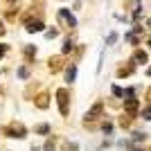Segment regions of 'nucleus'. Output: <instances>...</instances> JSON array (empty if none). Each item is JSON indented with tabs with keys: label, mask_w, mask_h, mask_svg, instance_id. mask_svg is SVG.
<instances>
[{
	"label": "nucleus",
	"mask_w": 151,
	"mask_h": 151,
	"mask_svg": "<svg viewBox=\"0 0 151 151\" xmlns=\"http://www.w3.org/2000/svg\"><path fill=\"white\" fill-rule=\"evenodd\" d=\"M18 77L20 79H27V77H29V70L27 68H18Z\"/></svg>",
	"instance_id": "4468645a"
},
{
	"label": "nucleus",
	"mask_w": 151,
	"mask_h": 151,
	"mask_svg": "<svg viewBox=\"0 0 151 151\" xmlns=\"http://www.w3.org/2000/svg\"><path fill=\"white\" fill-rule=\"evenodd\" d=\"M0 34H5V27H2V23H0Z\"/></svg>",
	"instance_id": "aec40b11"
},
{
	"label": "nucleus",
	"mask_w": 151,
	"mask_h": 151,
	"mask_svg": "<svg viewBox=\"0 0 151 151\" xmlns=\"http://www.w3.org/2000/svg\"><path fill=\"white\" fill-rule=\"evenodd\" d=\"M5 52H7V45H2V43H0V59L5 57Z\"/></svg>",
	"instance_id": "6ab92c4d"
},
{
	"label": "nucleus",
	"mask_w": 151,
	"mask_h": 151,
	"mask_svg": "<svg viewBox=\"0 0 151 151\" xmlns=\"http://www.w3.org/2000/svg\"><path fill=\"white\" fill-rule=\"evenodd\" d=\"M45 151H54V142H52V140L45 142Z\"/></svg>",
	"instance_id": "f3484780"
},
{
	"label": "nucleus",
	"mask_w": 151,
	"mask_h": 151,
	"mask_svg": "<svg viewBox=\"0 0 151 151\" xmlns=\"http://www.w3.org/2000/svg\"><path fill=\"white\" fill-rule=\"evenodd\" d=\"M27 32H29V34L43 32V23H41V20H29V23H27Z\"/></svg>",
	"instance_id": "423d86ee"
},
{
	"label": "nucleus",
	"mask_w": 151,
	"mask_h": 151,
	"mask_svg": "<svg viewBox=\"0 0 151 151\" xmlns=\"http://www.w3.org/2000/svg\"><path fill=\"white\" fill-rule=\"evenodd\" d=\"M113 95L115 97H124V90H122L120 86H113Z\"/></svg>",
	"instance_id": "2eb2a0df"
},
{
	"label": "nucleus",
	"mask_w": 151,
	"mask_h": 151,
	"mask_svg": "<svg viewBox=\"0 0 151 151\" xmlns=\"http://www.w3.org/2000/svg\"><path fill=\"white\" fill-rule=\"evenodd\" d=\"M147 75H149V77H151V68H149V70H147Z\"/></svg>",
	"instance_id": "412c9836"
},
{
	"label": "nucleus",
	"mask_w": 151,
	"mask_h": 151,
	"mask_svg": "<svg viewBox=\"0 0 151 151\" xmlns=\"http://www.w3.org/2000/svg\"><path fill=\"white\" fill-rule=\"evenodd\" d=\"M57 16H59V20H65V23H68L70 27H77V18H75V16H72V14L68 12V9H59V14H57Z\"/></svg>",
	"instance_id": "20e7f679"
},
{
	"label": "nucleus",
	"mask_w": 151,
	"mask_h": 151,
	"mask_svg": "<svg viewBox=\"0 0 151 151\" xmlns=\"http://www.w3.org/2000/svg\"><path fill=\"white\" fill-rule=\"evenodd\" d=\"M5 133H7V138H18V140H23L27 135V129L20 122H12V124L5 129Z\"/></svg>",
	"instance_id": "f257e3e1"
},
{
	"label": "nucleus",
	"mask_w": 151,
	"mask_h": 151,
	"mask_svg": "<svg viewBox=\"0 0 151 151\" xmlns=\"http://www.w3.org/2000/svg\"><path fill=\"white\" fill-rule=\"evenodd\" d=\"M72 47H75V41L72 38H65V43H63V54H68V52H72Z\"/></svg>",
	"instance_id": "9d476101"
},
{
	"label": "nucleus",
	"mask_w": 151,
	"mask_h": 151,
	"mask_svg": "<svg viewBox=\"0 0 151 151\" xmlns=\"http://www.w3.org/2000/svg\"><path fill=\"white\" fill-rule=\"evenodd\" d=\"M101 111H104V104H101V101H97V104H95V106L90 108L88 113H86V122H93V120H97V117L101 115Z\"/></svg>",
	"instance_id": "7ed1b4c3"
},
{
	"label": "nucleus",
	"mask_w": 151,
	"mask_h": 151,
	"mask_svg": "<svg viewBox=\"0 0 151 151\" xmlns=\"http://www.w3.org/2000/svg\"><path fill=\"white\" fill-rule=\"evenodd\" d=\"M34 133H38V135H47V133H50V124H38L36 129H34Z\"/></svg>",
	"instance_id": "6e6552de"
},
{
	"label": "nucleus",
	"mask_w": 151,
	"mask_h": 151,
	"mask_svg": "<svg viewBox=\"0 0 151 151\" xmlns=\"http://www.w3.org/2000/svg\"><path fill=\"white\" fill-rule=\"evenodd\" d=\"M115 41H117V34H115V32H111V34H108V38H106V45H113Z\"/></svg>",
	"instance_id": "ddd939ff"
},
{
	"label": "nucleus",
	"mask_w": 151,
	"mask_h": 151,
	"mask_svg": "<svg viewBox=\"0 0 151 151\" xmlns=\"http://www.w3.org/2000/svg\"><path fill=\"white\" fill-rule=\"evenodd\" d=\"M36 106H38V108H47V106H50L47 95H41V97H36Z\"/></svg>",
	"instance_id": "0eeeda50"
},
{
	"label": "nucleus",
	"mask_w": 151,
	"mask_h": 151,
	"mask_svg": "<svg viewBox=\"0 0 151 151\" xmlns=\"http://www.w3.org/2000/svg\"><path fill=\"white\" fill-rule=\"evenodd\" d=\"M45 36H47V38H54V36H57V29H47V32H45Z\"/></svg>",
	"instance_id": "a211bd4d"
},
{
	"label": "nucleus",
	"mask_w": 151,
	"mask_h": 151,
	"mask_svg": "<svg viewBox=\"0 0 151 151\" xmlns=\"http://www.w3.org/2000/svg\"><path fill=\"white\" fill-rule=\"evenodd\" d=\"M133 61H135V63H147V54L142 50H138L135 54H133Z\"/></svg>",
	"instance_id": "1a4fd4ad"
},
{
	"label": "nucleus",
	"mask_w": 151,
	"mask_h": 151,
	"mask_svg": "<svg viewBox=\"0 0 151 151\" xmlns=\"http://www.w3.org/2000/svg\"><path fill=\"white\" fill-rule=\"evenodd\" d=\"M25 57H27V59L36 57V47H32V45H27V47H25Z\"/></svg>",
	"instance_id": "9b49d317"
},
{
	"label": "nucleus",
	"mask_w": 151,
	"mask_h": 151,
	"mask_svg": "<svg viewBox=\"0 0 151 151\" xmlns=\"http://www.w3.org/2000/svg\"><path fill=\"white\" fill-rule=\"evenodd\" d=\"M79 147H77V142H65L63 145V151H77Z\"/></svg>",
	"instance_id": "f8f14e48"
},
{
	"label": "nucleus",
	"mask_w": 151,
	"mask_h": 151,
	"mask_svg": "<svg viewBox=\"0 0 151 151\" xmlns=\"http://www.w3.org/2000/svg\"><path fill=\"white\" fill-rule=\"evenodd\" d=\"M57 97H59V111H61V115H68V111H70V106H68V90L59 88Z\"/></svg>",
	"instance_id": "f03ea898"
},
{
	"label": "nucleus",
	"mask_w": 151,
	"mask_h": 151,
	"mask_svg": "<svg viewBox=\"0 0 151 151\" xmlns=\"http://www.w3.org/2000/svg\"><path fill=\"white\" fill-rule=\"evenodd\" d=\"M142 117H145V120H151V106H147L145 111H142Z\"/></svg>",
	"instance_id": "dca6fc26"
},
{
	"label": "nucleus",
	"mask_w": 151,
	"mask_h": 151,
	"mask_svg": "<svg viewBox=\"0 0 151 151\" xmlns=\"http://www.w3.org/2000/svg\"><path fill=\"white\" fill-rule=\"evenodd\" d=\"M75 79H77V65L72 63L70 68H65V81H68V83H72Z\"/></svg>",
	"instance_id": "39448f33"
},
{
	"label": "nucleus",
	"mask_w": 151,
	"mask_h": 151,
	"mask_svg": "<svg viewBox=\"0 0 151 151\" xmlns=\"http://www.w3.org/2000/svg\"><path fill=\"white\" fill-rule=\"evenodd\" d=\"M135 151H140V149H135Z\"/></svg>",
	"instance_id": "4be33fe9"
}]
</instances>
